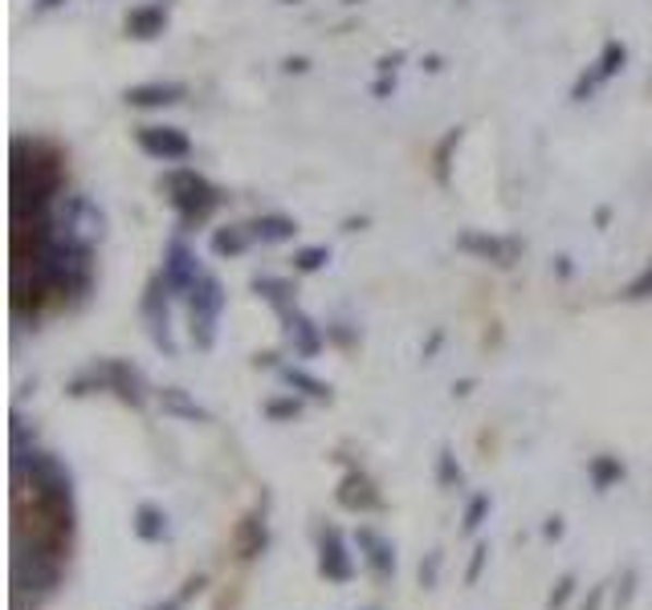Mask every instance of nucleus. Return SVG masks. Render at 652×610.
Segmentation results:
<instances>
[{
	"mask_svg": "<svg viewBox=\"0 0 652 610\" xmlns=\"http://www.w3.org/2000/svg\"><path fill=\"white\" fill-rule=\"evenodd\" d=\"M588 476H591V485H595V492H607L612 485L624 480V464L616 456H595L588 464Z\"/></svg>",
	"mask_w": 652,
	"mask_h": 610,
	"instance_id": "13",
	"label": "nucleus"
},
{
	"mask_svg": "<svg viewBox=\"0 0 652 610\" xmlns=\"http://www.w3.org/2000/svg\"><path fill=\"white\" fill-rule=\"evenodd\" d=\"M624 297H628V302H644V297H652V265L628 285V290H624Z\"/></svg>",
	"mask_w": 652,
	"mask_h": 610,
	"instance_id": "26",
	"label": "nucleus"
},
{
	"mask_svg": "<svg viewBox=\"0 0 652 610\" xmlns=\"http://www.w3.org/2000/svg\"><path fill=\"white\" fill-rule=\"evenodd\" d=\"M131 529H135V537L140 541H147V546H159V541H168V513L159 509V504H140L135 509V521H131Z\"/></svg>",
	"mask_w": 652,
	"mask_h": 610,
	"instance_id": "9",
	"label": "nucleus"
},
{
	"mask_svg": "<svg viewBox=\"0 0 652 610\" xmlns=\"http://www.w3.org/2000/svg\"><path fill=\"white\" fill-rule=\"evenodd\" d=\"M245 229H229V232H217V241H213V248H217L220 257H237V253H245Z\"/></svg>",
	"mask_w": 652,
	"mask_h": 610,
	"instance_id": "18",
	"label": "nucleus"
},
{
	"mask_svg": "<svg viewBox=\"0 0 652 610\" xmlns=\"http://www.w3.org/2000/svg\"><path fill=\"white\" fill-rule=\"evenodd\" d=\"M485 558H490V546H485V541H478V546H473V562H469V570H466V582H469V586L482 578Z\"/></svg>",
	"mask_w": 652,
	"mask_h": 610,
	"instance_id": "28",
	"label": "nucleus"
},
{
	"mask_svg": "<svg viewBox=\"0 0 652 610\" xmlns=\"http://www.w3.org/2000/svg\"><path fill=\"white\" fill-rule=\"evenodd\" d=\"M318 574L326 582H339V586L355 578V558L347 549V537L335 525H326L323 534H318Z\"/></svg>",
	"mask_w": 652,
	"mask_h": 610,
	"instance_id": "4",
	"label": "nucleus"
},
{
	"mask_svg": "<svg viewBox=\"0 0 652 610\" xmlns=\"http://www.w3.org/2000/svg\"><path fill=\"white\" fill-rule=\"evenodd\" d=\"M168 192H171V204L180 208L184 220H204V216L217 208V192H213L196 171H176V175H168Z\"/></svg>",
	"mask_w": 652,
	"mask_h": 610,
	"instance_id": "3",
	"label": "nucleus"
},
{
	"mask_svg": "<svg viewBox=\"0 0 652 610\" xmlns=\"http://www.w3.org/2000/svg\"><path fill=\"white\" fill-rule=\"evenodd\" d=\"M135 143H140L152 159H159V163H176V159H188V155H192L188 135L176 131V126H140V131H135Z\"/></svg>",
	"mask_w": 652,
	"mask_h": 610,
	"instance_id": "5",
	"label": "nucleus"
},
{
	"mask_svg": "<svg viewBox=\"0 0 652 610\" xmlns=\"http://www.w3.org/2000/svg\"><path fill=\"white\" fill-rule=\"evenodd\" d=\"M575 595V574H563L559 582H555V590H551V598H546V607L551 610H563L567 602H571Z\"/></svg>",
	"mask_w": 652,
	"mask_h": 610,
	"instance_id": "24",
	"label": "nucleus"
},
{
	"mask_svg": "<svg viewBox=\"0 0 652 610\" xmlns=\"http://www.w3.org/2000/svg\"><path fill=\"white\" fill-rule=\"evenodd\" d=\"M436 574H440V549L428 553V562H420V586H424V590H433Z\"/></svg>",
	"mask_w": 652,
	"mask_h": 610,
	"instance_id": "27",
	"label": "nucleus"
},
{
	"mask_svg": "<svg viewBox=\"0 0 652 610\" xmlns=\"http://www.w3.org/2000/svg\"><path fill=\"white\" fill-rule=\"evenodd\" d=\"M604 598H607V582L604 586H591L588 602H583V610H604Z\"/></svg>",
	"mask_w": 652,
	"mask_h": 610,
	"instance_id": "30",
	"label": "nucleus"
},
{
	"mask_svg": "<svg viewBox=\"0 0 652 610\" xmlns=\"http://www.w3.org/2000/svg\"><path fill=\"white\" fill-rule=\"evenodd\" d=\"M159 407H164L171 419H184V424H208V412H204L196 399H188L180 387H164V391H159Z\"/></svg>",
	"mask_w": 652,
	"mask_h": 610,
	"instance_id": "10",
	"label": "nucleus"
},
{
	"mask_svg": "<svg viewBox=\"0 0 652 610\" xmlns=\"http://www.w3.org/2000/svg\"><path fill=\"white\" fill-rule=\"evenodd\" d=\"M323 260H326V248H306V253H298V269H302V273H314Z\"/></svg>",
	"mask_w": 652,
	"mask_h": 610,
	"instance_id": "29",
	"label": "nucleus"
},
{
	"mask_svg": "<svg viewBox=\"0 0 652 610\" xmlns=\"http://www.w3.org/2000/svg\"><path fill=\"white\" fill-rule=\"evenodd\" d=\"M201 590H204V578H188L180 595H171L168 602H159V607H152V610H184L188 602H192V598L201 595Z\"/></svg>",
	"mask_w": 652,
	"mask_h": 610,
	"instance_id": "20",
	"label": "nucleus"
},
{
	"mask_svg": "<svg viewBox=\"0 0 652 610\" xmlns=\"http://www.w3.org/2000/svg\"><path fill=\"white\" fill-rule=\"evenodd\" d=\"M188 309H192V338H196V346H201V351H213L220 309H225V290H220L217 277L213 273L196 277V285L188 290Z\"/></svg>",
	"mask_w": 652,
	"mask_h": 610,
	"instance_id": "2",
	"label": "nucleus"
},
{
	"mask_svg": "<svg viewBox=\"0 0 652 610\" xmlns=\"http://www.w3.org/2000/svg\"><path fill=\"white\" fill-rule=\"evenodd\" d=\"M269 546V534H265V521H257V517H249L245 521V529H241V541H237V549H241V558L245 562H253L262 549Z\"/></svg>",
	"mask_w": 652,
	"mask_h": 610,
	"instance_id": "15",
	"label": "nucleus"
},
{
	"mask_svg": "<svg viewBox=\"0 0 652 610\" xmlns=\"http://www.w3.org/2000/svg\"><path fill=\"white\" fill-rule=\"evenodd\" d=\"M265 415H269V419H298V415H302V403H298V399H269V403H265Z\"/></svg>",
	"mask_w": 652,
	"mask_h": 610,
	"instance_id": "22",
	"label": "nucleus"
},
{
	"mask_svg": "<svg viewBox=\"0 0 652 610\" xmlns=\"http://www.w3.org/2000/svg\"><path fill=\"white\" fill-rule=\"evenodd\" d=\"M164 25H168V13H164L159 4H152V9H140V13L126 16V29L135 33V37H156V33H164Z\"/></svg>",
	"mask_w": 652,
	"mask_h": 610,
	"instance_id": "14",
	"label": "nucleus"
},
{
	"mask_svg": "<svg viewBox=\"0 0 652 610\" xmlns=\"http://www.w3.org/2000/svg\"><path fill=\"white\" fill-rule=\"evenodd\" d=\"M290 338H298V351H302V354H314L318 346H323L318 330H314V326L302 318V314H294V318H290Z\"/></svg>",
	"mask_w": 652,
	"mask_h": 610,
	"instance_id": "17",
	"label": "nucleus"
},
{
	"mask_svg": "<svg viewBox=\"0 0 652 610\" xmlns=\"http://www.w3.org/2000/svg\"><path fill=\"white\" fill-rule=\"evenodd\" d=\"M436 480H440V488H457V485H461V468H457V460H452L449 448L440 452V464H436Z\"/></svg>",
	"mask_w": 652,
	"mask_h": 610,
	"instance_id": "21",
	"label": "nucleus"
},
{
	"mask_svg": "<svg viewBox=\"0 0 652 610\" xmlns=\"http://www.w3.org/2000/svg\"><path fill=\"white\" fill-rule=\"evenodd\" d=\"M485 517H490V497H485V492H478V497L466 504V525H461V529H466V534H478Z\"/></svg>",
	"mask_w": 652,
	"mask_h": 610,
	"instance_id": "19",
	"label": "nucleus"
},
{
	"mask_svg": "<svg viewBox=\"0 0 652 610\" xmlns=\"http://www.w3.org/2000/svg\"><path fill=\"white\" fill-rule=\"evenodd\" d=\"M46 4H58V0H46Z\"/></svg>",
	"mask_w": 652,
	"mask_h": 610,
	"instance_id": "32",
	"label": "nucleus"
},
{
	"mask_svg": "<svg viewBox=\"0 0 652 610\" xmlns=\"http://www.w3.org/2000/svg\"><path fill=\"white\" fill-rule=\"evenodd\" d=\"M90 391H114V395L131 403V407H143V391H147V382L135 366L119 363V358H102V363L86 366L79 379L70 382V395H90Z\"/></svg>",
	"mask_w": 652,
	"mask_h": 610,
	"instance_id": "1",
	"label": "nucleus"
},
{
	"mask_svg": "<svg viewBox=\"0 0 652 610\" xmlns=\"http://www.w3.org/2000/svg\"><path fill=\"white\" fill-rule=\"evenodd\" d=\"M184 94L188 90L176 86V82H156V86H135V90H126V102H131V107H176Z\"/></svg>",
	"mask_w": 652,
	"mask_h": 610,
	"instance_id": "11",
	"label": "nucleus"
},
{
	"mask_svg": "<svg viewBox=\"0 0 652 610\" xmlns=\"http://www.w3.org/2000/svg\"><path fill=\"white\" fill-rule=\"evenodd\" d=\"M294 232H298V224L290 220V216H265V220L253 224V236H262V241H290Z\"/></svg>",
	"mask_w": 652,
	"mask_h": 610,
	"instance_id": "16",
	"label": "nucleus"
},
{
	"mask_svg": "<svg viewBox=\"0 0 652 610\" xmlns=\"http://www.w3.org/2000/svg\"><path fill=\"white\" fill-rule=\"evenodd\" d=\"M543 534L551 537V541H559V537H563V521H559V517H551V521L543 525Z\"/></svg>",
	"mask_w": 652,
	"mask_h": 610,
	"instance_id": "31",
	"label": "nucleus"
},
{
	"mask_svg": "<svg viewBox=\"0 0 652 610\" xmlns=\"http://www.w3.org/2000/svg\"><path fill=\"white\" fill-rule=\"evenodd\" d=\"M204 269L196 265V253H188L184 244L176 241L168 248V260H164V285L168 290H176V293H184V290H192L196 285V277H201Z\"/></svg>",
	"mask_w": 652,
	"mask_h": 610,
	"instance_id": "8",
	"label": "nucleus"
},
{
	"mask_svg": "<svg viewBox=\"0 0 652 610\" xmlns=\"http://www.w3.org/2000/svg\"><path fill=\"white\" fill-rule=\"evenodd\" d=\"M286 379L294 382V387H302V391H306L311 399H330V387H326V382H318V379H311V375H302V370H290Z\"/></svg>",
	"mask_w": 652,
	"mask_h": 610,
	"instance_id": "23",
	"label": "nucleus"
},
{
	"mask_svg": "<svg viewBox=\"0 0 652 610\" xmlns=\"http://www.w3.org/2000/svg\"><path fill=\"white\" fill-rule=\"evenodd\" d=\"M637 582H640L637 570H624L620 595H616V610H628V607H632V598H637Z\"/></svg>",
	"mask_w": 652,
	"mask_h": 610,
	"instance_id": "25",
	"label": "nucleus"
},
{
	"mask_svg": "<svg viewBox=\"0 0 652 610\" xmlns=\"http://www.w3.org/2000/svg\"><path fill=\"white\" fill-rule=\"evenodd\" d=\"M355 546L359 553H363V562H367V570H372L379 582L396 578V546H391L388 537L379 534V529H372V525H359L355 529Z\"/></svg>",
	"mask_w": 652,
	"mask_h": 610,
	"instance_id": "6",
	"label": "nucleus"
},
{
	"mask_svg": "<svg viewBox=\"0 0 652 610\" xmlns=\"http://www.w3.org/2000/svg\"><path fill=\"white\" fill-rule=\"evenodd\" d=\"M457 244H461L466 253L497 260V265H510V257H514V241H497V236H478V232H469V236H461Z\"/></svg>",
	"mask_w": 652,
	"mask_h": 610,
	"instance_id": "12",
	"label": "nucleus"
},
{
	"mask_svg": "<svg viewBox=\"0 0 652 610\" xmlns=\"http://www.w3.org/2000/svg\"><path fill=\"white\" fill-rule=\"evenodd\" d=\"M339 504L342 509H351V513H379V509H384V497H379V488H375L372 476L351 468L339 485Z\"/></svg>",
	"mask_w": 652,
	"mask_h": 610,
	"instance_id": "7",
	"label": "nucleus"
}]
</instances>
